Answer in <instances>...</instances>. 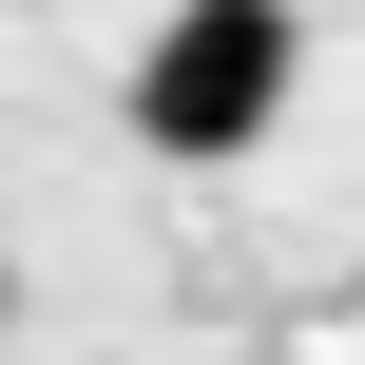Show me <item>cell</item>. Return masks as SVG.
Here are the masks:
<instances>
[{
	"label": "cell",
	"mask_w": 365,
	"mask_h": 365,
	"mask_svg": "<svg viewBox=\"0 0 365 365\" xmlns=\"http://www.w3.org/2000/svg\"><path fill=\"white\" fill-rule=\"evenodd\" d=\"M289 0H173L154 19V58H135V135L154 154H250L269 115H289Z\"/></svg>",
	"instance_id": "6da1fadb"
},
{
	"label": "cell",
	"mask_w": 365,
	"mask_h": 365,
	"mask_svg": "<svg viewBox=\"0 0 365 365\" xmlns=\"http://www.w3.org/2000/svg\"><path fill=\"white\" fill-rule=\"evenodd\" d=\"M0 308H19V269H0Z\"/></svg>",
	"instance_id": "7a4b0ae2"
}]
</instances>
